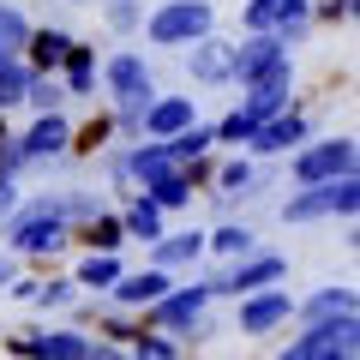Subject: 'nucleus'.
<instances>
[{"mask_svg": "<svg viewBox=\"0 0 360 360\" xmlns=\"http://www.w3.org/2000/svg\"><path fill=\"white\" fill-rule=\"evenodd\" d=\"M108 132H115V120H90V127H78L72 139H66V150H72V156H96L108 144Z\"/></svg>", "mask_w": 360, "mask_h": 360, "instance_id": "obj_30", "label": "nucleus"}, {"mask_svg": "<svg viewBox=\"0 0 360 360\" xmlns=\"http://www.w3.org/2000/svg\"><path fill=\"white\" fill-rule=\"evenodd\" d=\"M120 229H127L132 240H156V234H162V210H156L150 198L139 193V198L127 205V217H120Z\"/></svg>", "mask_w": 360, "mask_h": 360, "instance_id": "obj_24", "label": "nucleus"}, {"mask_svg": "<svg viewBox=\"0 0 360 360\" xmlns=\"http://www.w3.org/2000/svg\"><path fill=\"white\" fill-rule=\"evenodd\" d=\"M210 25H217L210 0H162L150 13V25H144V37H150L156 49H186V42L210 37Z\"/></svg>", "mask_w": 360, "mask_h": 360, "instance_id": "obj_2", "label": "nucleus"}, {"mask_svg": "<svg viewBox=\"0 0 360 360\" xmlns=\"http://www.w3.org/2000/svg\"><path fill=\"white\" fill-rule=\"evenodd\" d=\"M246 144H252L258 156H283V150H295V144H307V115H300V108H283V115L258 120Z\"/></svg>", "mask_w": 360, "mask_h": 360, "instance_id": "obj_12", "label": "nucleus"}, {"mask_svg": "<svg viewBox=\"0 0 360 360\" xmlns=\"http://www.w3.org/2000/svg\"><path fill=\"white\" fill-rule=\"evenodd\" d=\"M354 342H360V319L342 312V319H330V324H312L300 342H288L283 360H354Z\"/></svg>", "mask_w": 360, "mask_h": 360, "instance_id": "obj_4", "label": "nucleus"}, {"mask_svg": "<svg viewBox=\"0 0 360 360\" xmlns=\"http://www.w3.org/2000/svg\"><path fill=\"white\" fill-rule=\"evenodd\" d=\"M300 312H307V324H330V319H342V312H354V288H319Z\"/></svg>", "mask_w": 360, "mask_h": 360, "instance_id": "obj_21", "label": "nucleus"}, {"mask_svg": "<svg viewBox=\"0 0 360 360\" xmlns=\"http://www.w3.org/2000/svg\"><path fill=\"white\" fill-rule=\"evenodd\" d=\"M295 319V300H288V288H258V295L240 300V330L246 336H270L276 324Z\"/></svg>", "mask_w": 360, "mask_h": 360, "instance_id": "obj_10", "label": "nucleus"}, {"mask_svg": "<svg viewBox=\"0 0 360 360\" xmlns=\"http://www.w3.org/2000/svg\"><path fill=\"white\" fill-rule=\"evenodd\" d=\"M312 18H324V25H342V18H354V0H319V6H312Z\"/></svg>", "mask_w": 360, "mask_h": 360, "instance_id": "obj_36", "label": "nucleus"}, {"mask_svg": "<svg viewBox=\"0 0 360 360\" xmlns=\"http://www.w3.org/2000/svg\"><path fill=\"white\" fill-rule=\"evenodd\" d=\"M144 198H150L156 210H180L186 198H193V174H186V168H174V174H162L156 186H144Z\"/></svg>", "mask_w": 360, "mask_h": 360, "instance_id": "obj_22", "label": "nucleus"}, {"mask_svg": "<svg viewBox=\"0 0 360 360\" xmlns=\"http://www.w3.org/2000/svg\"><path fill=\"white\" fill-rule=\"evenodd\" d=\"M336 174H354V139H324V144L295 150V180L300 186H319V180H336Z\"/></svg>", "mask_w": 360, "mask_h": 360, "instance_id": "obj_5", "label": "nucleus"}, {"mask_svg": "<svg viewBox=\"0 0 360 360\" xmlns=\"http://www.w3.org/2000/svg\"><path fill=\"white\" fill-rule=\"evenodd\" d=\"M25 42H30L25 13L18 6H0V54H25Z\"/></svg>", "mask_w": 360, "mask_h": 360, "instance_id": "obj_28", "label": "nucleus"}, {"mask_svg": "<svg viewBox=\"0 0 360 360\" xmlns=\"http://www.w3.org/2000/svg\"><path fill=\"white\" fill-rule=\"evenodd\" d=\"M283 60H288V42H283V37H270V30H258V37L234 42V78H240V84L264 78L270 66H283Z\"/></svg>", "mask_w": 360, "mask_h": 360, "instance_id": "obj_11", "label": "nucleus"}, {"mask_svg": "<svg viewBox=\"0 0 360 360\" xmlns=\"http://www.w3.org/2000/svg\"><path fill=\"white\" fill-rule=\"evenodd\" d=\"M168 288H174V283H168V270H132V276L120 270L115 300H120V307H150V300H162Z\"/></svg>", "mask_w": 360, "mask_h": 360, "instance_id": "obj_16", "label": "nucleus"}, {"mask_svg": "<svg viewBox=\"0 0 360 360\" xmlns=\"http://www.w3.org/2000/svg\"><path fill=\"white\" fill-rule=\"evenodd\" d=\"M156 270H180V264H193L198 252H205V234L186 229V234H156Z\"/></svg>", "mask_w": 360, "mask_h": 360, "instance_id": "obj_17", "label": "nucleus"}, {"mask_svg": "<svg viewBox=\"0 0 360 360\" xmlns=\"http://www.w3.org/2000/svg\"><path fill=\"white\" fill-rule=\"evenodd\" d=\"M132 360H174V342H168V336H144V330H139V348H132Z\"/></svg>", "mask_w": 360, "mask_h": 360, "instance_id": "obj_35", "label": "nucleus"}, {"mask_svg": "<svg viewBox=\"0 0 360 360\" xmlns=\"http://www.w3.org/2000/svg\"><path fill=\"white\" fill-rule=\"evenodd\" d=\"M258 186V168L252 162H222L217 168V198H246Z\"/></svg>", "mask_w": 360, "mask_h": 360, "instance_id": "obj_27", "label": "nucleus"}, {"mask_svg": "<svg viewBox=\"0 0 360 360\" xmlns=\"http://www.w3.org/2000/svg\"><path fill=\"white\" fill-rule=\"evenodd\" d=\"M186 66H193V78L198 84H229L234 78V42H222V37H198V42H186Z\"/></svg>", "mask_w": 360, "mask_h": 360, "instance_id": "obj_13", "label": "nucleus"}, {"mask_svg": "<svg viewBox=\"0 0 360 360\" xmlns=\"http://www.w3.org/2000/svg\"><path fill=\"white\" fill-rule=\"evenodd\" d=\"M6 240H13L18 252H60V246L72 240V222H66L60 198H37L30 210H13V217H6Z\"/></svg>", "mask_w": 360, "mask_h": 360, "instance_id": "obj_1", "label": "nucleus"}, {"mask_svg": "<svg viewBox=\"0 0 360 360\" xmlns=\"http://www.w3.org/2000/svg\"><path fill=\"white\" fill-rule=\"evenodd\" d=\"M108 25H115V30H132V25H139V6H132V0H115V6H108Z\"/></svg>", "mask_w": 360, "mask_h": 360, "instance_id": "obj_37", "label": "nucleus"}, {"mask_svg": "<svg viewBox=\"0 0 360 360\" xmlns=\"http://www.w3.org/2000/svg\"><path fill=\"white\" fill-rule=\"evenodd\" d=\"M66 96H90V84H96V49H84V42H72V49H66Z\"/></svg>", "mask_w": 360, "mask_h": 360, "instance_id": "obj_19", "label": "nucleus"}, {"mask_svg": "<svg viewBox=\"0 0 360 360\" xmlns=\"http://www.w3.org/2000/svg\"><path fill=\"white\" fill-rule=\"evenodd\" d=\"M360 210V180L354 174H336V180H319L307 193H295L283 205V222H319V217H354Z\"/></svg>", "mask_w": 360, "mask_h": 360, "instance_id": "obj_3", "label": "nucleus"}, {"mask_svg": "<svg viewBox=\"0 0 360 360\" xmlns=\"http://www.w3.org/2000/svg\"><path fill=\"white\" fill-rule=\"evenodd\" d=\"M25 84H30V66H25V54H0V108L25 103Z\"/></svg>", "mask_w": 360, "mask_h": 360, "instance_id": "obj_26", "label": "nucleus"}, {"mask_svg": "<svg viewBox=\"0 0 360 360\" xmlns=\"http://www.w3.org/2000/svg\"><path fill=\"white\" fill-rule=\"evenodd\" d=\"M205 246H210V252H222V258H246L258 246V234L246 229V222H222L217 234H205Z\"/></svg>", "mask_w": 360, "mask_h": 360, "instance_id": "obj_25", "label": "nucleus"}, {"mask_svg": "<svg viewBox=\"0 0 360 360\" xmlns=\"http://www.w3.org/2000/svg\"><path fill=\"white\" fill-rule=\"evenodd\" d=\"M60 96H66V90L54 84L49 72H30V84H25V103L37 108V115H54V108H60Z\"/></svg>", "mask_w": 360, "mask_h": 360, "instance_id": "obj_29", "label": "nucleus"}, {"mask_svg": "<svg viewBox=\"0 0 360 360\" xmlns=\"http://www.w3.org/2000/svg\"><path fill=\"white\" fill-rule=\"evenodd\" d=\"M115 283H120V258L115 252H90L78 264V276H72V288H115Z\"/></svg>", "mask_w": 360, "mask_h": 360, "instance_id": "obj_23", "label": "nucleus"}, {"mask_svg": "<svg viewBox=\"0 0 360 360\" xmlns=\"http://www.w3.org/2000/svg\"><path fill=\"white\" fill-rule=\"evenodd\" d=\"M13 283V258H0V288Z\"/></svg>", "mask_w": 360, "mask_h": 360, "instance_id": "obj_39", "label": "nucleus"}, {"mask_svg": "<svg viewBox=\"0 0 360 360\" xmlns=\"http://www.w3.org/2000/svg\"><path fill=\"white\" fill-rule=\"evenodd\" d=\"M66 49H72V37L66 30H30V42H25V54H30V72H54V66L66 60Z\"/></svg>", "mask_w": 360, "mask_h": 360, "instance_id": "obj_18", "label": "nucleus"}, {"mask_svg": "<svg viewBox=\"0 0 360 360\" xmlns=\"http://www.w3.org/2000/svg\"><path fill=\"white\" fill-rule=\"evenodd\" d=\"M6 139H13V132H6V120H0V144H6Z\"/></svg>", "mask_w": 360, "mask_h": 360, "instance_id": "obj_41", "label": "nucleus"}, {"mask_svg": "<svg viewBox=\"0 0 360 360\" xmlns=\"http://www.w3.org/2000/svg\"><path fill=\"white\" fill-rule=\"evenodd\" d=\"M288 96H295V60H283V66H270L264 78H252V84H246L240 115L270 120V115H283V108H288Z\"/></svg>", "mask_w": 360, "mask_h": 360, "instance_id": "obj_9", "label": "nucleus"}, {"mask_svg": "<svg viewBox=\"0 0 360 360\" xmlns=\"http://www.w3.org/2000/svg\"><path fill=\"white\" fill-rule=\"evenodd\" d=\"M90 336L84 330H25V336H13V354H25V360H90Z\"/></svg>", "mask_w": 360, "mask_h": 360, "instance_id": "obj_8", "label": "nucleus"}, {"mask_svg": "<svg viewBox=\"0 0 360 360\" xmlns=\"http://www.w3.org/2000/svg\"><path fill=\"white\" fill-rule=\"evenodd\" d=\"M25 300H37V307H66V300H72V283H30Z\"/></svg>", "mask_w": 360, "mask_h": 360, "instance_id": "obj_33", "label": "nucleus"}, {"mask_svg": "<svg viewBox=\"0 0 360 360\" xmlns=\"http://www.w3.org/2000/svg\"><path fill=\"white\" fill-rule=\"evenodd\" d=\"M78 240H84L90 252H115V246L127 240V229H120V217H115V210H96V217H90L84 229H78Z\"/></svg>", "mask_w": 360, "mask_h": 360, "instance_id": "obj_20", "label": "nucleus"}, {"mask_svg": "<svg viewBox=\"0 0 360 360\" xmlns=\"http://www.w3.org/2000/svg\"><path fill=\"white\" fill-rule=\"evenodd\" d=\"M198 108H193V96H156L150 108H144V127L139 132H150V139H174V132H186V127H198Z\"/></svg>", "mask_w": 360, "mask_h": 360, "instance_id": "obj_14", "label": "nucleus"}, {"mask_svg": "<svg viewBox=\"0 0 360 360\" xmlns=\"http://www.w3.org/2000/svg\"><path fill=\"white\" fill-rule=\"evenodd\" d=\"M210 144H217V132H205V127H186V132H174V139H168V150H174L180 162H193V156H205Z\"/></svg>", "mask_w": 360, "mask_h": 360, "instance_id": "obj_31", "label": "nucleus"}, {"mask_svg": "<svg viewBox=\"0 0 360 360\" xmlns=\"http://www.w3.org/2000/svg\"><path fill=\"white\" fill-rule=\"evenodd\" d=\"M205 300H210V288H168L162 300H150L144 307V319H150V330L156 336H168V330H193L198 324V312H205Z\"/></svg>", "mask_w": 360, "mask_h": 360, "instance_id": "obj_7", "label": "nucleus"}, {"mask_svg": "<svg viewBox=\"0 0 360 360\" xmlns=\"http://www.w3.org/2000/svg\"><path fill=\"white\" fill-rule=\"evenodd\" d=\"M150 96H156V90H144V96H120V127H127V132L144 127V108H150Z\"/></svg>", "mask_w": 360, "mask_h": 360, "instance_id": "obj_34", "label": "nucleus"}, {"mask_svg": "<svg viewBox=\"0 0 360 360\" xmlns=\"http://www.w3.org/2000/svg\"><path fill=\"white\" fill-rule=\"evenodd\" d=\"M103 78H108L115 96H144V90H150V60L127 49V54H115V60L103 66Z\"/></svg>", "mask_w": 360, "mask_h": 360, "instance_id": "obj_15", "label": "nucleus"}, {"mask_svg": "<svg viewBox=\"0 0 360 360\" xmlns=\"http://www.w3.org/2000/svg\"><path fill=\"white\" fill-rule=\"evenodd\" d=\"M13 210H18V186H13V180H0V217H13Z\"/></svg>", "mask_w": 360, "mask_h": 360, "instance_id": "obj_38", "label": "nucleus"}, {"mask_svg": "<svg viewBox=\"0 0 360 360\" xmlns=\"http://www.w3.org/2000/svg\"><path fill=\"white\" fill-rule=\"evenodd\" d=\"M283 258L276 252H246V258H234V270L229 276H217V283H205L210 295H258V288H270V283H283Z\"/></svg>", "mask_w": 360, "mask_h": 360, "instance_id": "obj_6", "label": "nucleus"}, {"mask_svg": "<svg viewBox=\"0 0 360 360\" xmlns=\"http://www.w3.org/2000/svg\"><path fill=\"white\" fill-rule=\"evenodd\" d=\"M90 360H120V354H115V348H90Z\"/></svg>", "mask_w": 360, "mask_h": 360, "instance_id": "obj_40", "label": "nucleus"}, {"mask_svg": "<svg viewBox=\"0 0 360 360\" xmlns=\"http://www.w3.org/2000/svg\"><path fill=\"white\" fill-rule=\"evenodd\" d=\"M252 127H258V120L234 108V115H229V120H222V127H217V144H246V139H252Z\"/></svg>", "mask_w": 360, "mask_h": 360, "instance_id": "obj_32", "label": "nucleus"}]
</instances>
